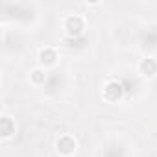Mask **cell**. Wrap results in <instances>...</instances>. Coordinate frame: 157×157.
<instances>
[{
  "instance_id": "3",
  "label": "cell",
  "mask_w": 157,
  "mask_h": 157,
  "mask_svg": "<svg viewBox=\"0 0 157 157\" xmlns=\"http://www.w3.org/2000/svg\"><path fill=\"white\" fill-rule=\"evenodd\" d=\"M56 150H57V153L59 155H65V157H68V155H74L76 153V150H78V140L72 137V135H61L57 140H56Z\"/></svg>"
},
{
  "instance_id": "6",
  "label": "cell",
  "mask_w": 157,
  "mask_h": 157,
  "mask_svg": "<svg viewBox=\"0 0 157 157\" xmlns=\"http://www.w3.org/2000/svg\"><path fill=\"white\" fill-rule=\"evenodd\" d=\"M13 133H15V120L10 115H2V118H0V135H2V139H10Z\"/></svg>"
},
{
  "instance_id": "4",
  "label": "cell",
  "mask_w": 157,
  "mask_h": 157,
  "mask_svg": "<svg viewBox=\"0 0 157 157\" xmlns=\"http://www.w3.org/2000/svg\"><path fill=\"white\" fill-rule=\"evenodd\" d=\"M57 59H59V56H57L56 48H52V46H46V48H43V50L39 52V63H41L43 68L54 67V65L57 63Z\"/></svg>"
},
{
  "instance_id": "7",
  "label": "cell",
  "mask_w": 157,
  "mask_h": 157,
  "mask_svg": "<svg viewBox=\"0 0 157 157\" xmlns=\"http://www.w3.org/2000/svg\"><path fill=\"white\" fill-rule=\"evenodd\" d=\"M30 82L33 85H44L48 82V72H46V68H43V67L33 68L32 74H30Z\"/></svg>"
},
{
  "instance_id": "2",
  "label": "cell",
  "mask_w": 157,
  "mask_h": 157,
  "mask_svg": "<svg viewBox=\"0 0 157 157\" xmlns=\"http://www.w3.org/2000/svg\"><path fill=\"white\" fill-rule=\"evenodd\" d=\"M124 94H126V87H124V83L118 82V80H111V82H107L105 87H104V98H105V102H109V104H115V102L122 100Z\"/></svg>"
},
{
  "instance_id": "1",
  "label": "cell",
  "mask_w": 157,
  "mask_h": 157,
  "mask_svg": "<svg viewBox=\"0 0 157 157\" xmlns=\"http://www.w3.org/2000/svg\"><path fill=\"white\" fill-rule=\"evenodd\" d=\"M63 30H65L67 37H70V39L83 37L85 30H87V21L82 15H68L63 21Z\"/></svg>"
},
{
  "instance_id": "5",
  "label": "cell",
  "mask_w": 157,
  "mask_h": 157,
  "mask_svg": "<svg viewBox=\"0 0 157 157\" xmlns=\"http://www.w3.org/2000/svg\"><path fill=\"white\" fill-rule=\"evenodd\" d=\"M139 72L144 78H155L157 76V59L155 57H144V59H140Z\"/></svg>"
}]
</instances>
